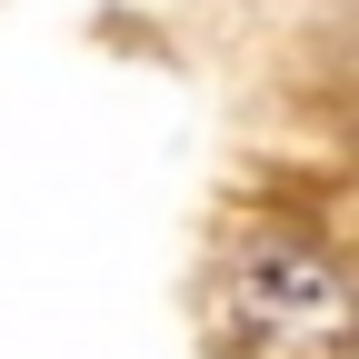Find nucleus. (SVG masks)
<instances>
[{
  "mask_svg": "<svg viewBox=\"0 0 359 359\" xmlns=\"http://www.w3.org/2000/svg\"><path fill=\"white\" fill-rule=\"evenodd\" d=\"M240 299L259 309L269 349H299V339H339V330H349V280H339L320 250H299V240H269V250L250 259Z\"/></svg>",
  "mask_w": 359,
  "mask_h": 359,
  "instance_id": "f257e3e1",
  "label": "nucleus"
}]
</instances>
